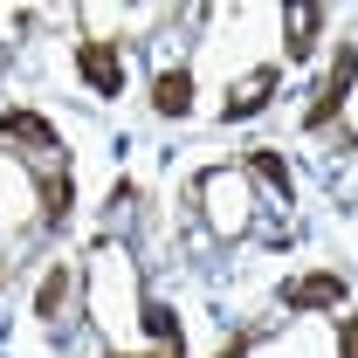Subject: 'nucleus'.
Here are the masks:
<instances>
[{"instance_id":"obj_1","label":"nucleus","mask_w":358,"mask_h":358,"mask_svg":"<svg viewBox=\"0 0 358 358\" xmlns=\"http://www.w3.org/2000/svg\"><path fill=\"white\" fill-rule=\"evenodd\" d=\"M193 207L207 214V227L221 234V241H234V234H248V221H255V207H248V179L234 173V166H207V173H193Z\"/></svg>"},{"instance_id":"obj_2","label":"nucleus","mask_w":358,"mask_h":358,"mask_svg":"<svg viewBox=\"0 0 358 358\" xmlns=\"http://www.w3.org/2000/svg\"><path fill=\"white\" fill-rule=\"evenodd\" d=\"M352 83H358V42H345L338 55H331V69H324V83H317V96H310V110H303V131H324L338 110H345V96H352Z\"/></svg>"},{"instance_id":"obj_3","label":"nucleus","mask_w":358,"mask_h":358,"mask_svg":"<svg viewBox=\"0 0 358 358\" xmlns=\"http://www.w3.org/2000/svg\"><path fill=\"white\" fill-rule=\"evenodd\" d=\"M76 76H83L96 96H124V42L90 35V42L76 48Z\"/></svg>"},{"instance_id":"obj_4","label":"nucleus","mask_w":358,"mask_h":358,"mask_svg":"<svg viewBox=\"0 0 358 358\" xmlns=\"http://www.w3.org/2000/svg\"><path fill=\"white\" fill-rule=\"evenodd\" d=\"M282 310H289V317H310V310H345V275H338V268H310V275L282 282Z\"/></svg>"},{"instance_id":"obj_5","label":"nucleus","mask_w":358,"mask_h":358,"mask_svg":"<svg viewBox=\"0 0 358 358\" xmlns=\"http://www.w3.org/2000/svg\"><path fill=\"white\" fill-rule=\"evenodd\" d=\"M0 145H14L21 159H42V152H62V131L48 124L42 110H0Z\"/></svg>"},{"instance_id":"obj_6","label":"nucleus","mask_w":358,"mask_h":358,"mask_svg":"<svg viewBox=\"0 0 358 358\" xmlns=\"http://www.w3.org/2000/svg\"><path fill=\"white\" fill-rule=\"evenodd\" d=\"M275 83H282V69H275V62L248 69L241 83H227V103H221V117H227V124H248V117H262V110H268V96H275Z\"/></svg>"},{"instance_id":"obj_7","label":"nucleus","mask_w":358,"mask_h":358,"mask_svg":"<svg viewBox=\"0 0 358 358\" xmlns=\"http://www.w3.org/2000/svg\"><path fill=\"white\" fill-rule=\"evenodd\" d=\"M324 21H331V14H324V7H310V0L282 14V48H289V62H310V55H317V35H324Z\"/></svg>"},{"instance_id":"obj_8","label":"nucleus","mask_w":358,"mask_h":358,"mask_svg":"<svg viewBox=\"0 0 358 358\" xmlns=\"http://www.w3.org/2000/svg\"><path fill=\"white\" fill-rule=\"evenodd\" d=\"M248 179H262L268 193H275V207H296V173H289V159L262 145V152H248Z\"/></svg>"},{"instance_id":"obj_9","label":"nucleus","mask_w":358,"mask_h":358,"mask_svg":"<svg viewBox=\"0 0 358 358\" xmlns=\"http://www.w3.org/2000/svg\"><path fill=\"white\" fill-rule=\"evenodd\" d=\"M76 282H83V275H76L69 262H55V268L42 275V296H35V317H42L48 331H55V324H62V310L76 303Z\"/></svg>"},{"instance_id":"obj_10","label":"nucleus","mask_w":358,"mask_h":358,"mask_svg":"<svg viewBox=\"0 0 358 358\" xmlns=\"http://www.w3.org/2000/svg\"><path fill=\"white\" fill-rule=\"evenodd\" d=\"M152 110H159V117H186V110H193V69H159Z\"/></svg>"},{"instance_id":"obj_11","label":"nucleus","mask_w":358,"mask_h":358,"mask_svg":"<svg viewBox=\"0 0 358 358\" xmlns=\"http://www.w3.org/2000/svg\"><path fill=\"white\" fill-rule=\"evenodd\" d=\"M255 345H262V331H234V338H227V345H221L214 358H248Z\"/></svg>"},{"instance_id":"obj_12","label":"nucleus","mask_w":358,"mask_h":358,"mask_svg":"<svg viewBox=\"0 0 358 358\" xmlns=\"http://www.w3.org/2000/svg\"><path fill=\"white\" fill-rule=\"evenodd\" d=\"M338 358H358V317H338Z\"/></svg>"},{"instance_id":"obj_13","label":"nucleus","mask_w":358,"mask_h":358,"mask_svg":"<svg viewBox=\"0 0 358 358\" xmlns=\"http://www.w3.org/2000/svg\"><path fill=\"white\" fill-rule=\"evenodd\" d=\"M103 358H186V345H152V352H103Z\"/></svg>"},{"instance_id":"obj_14","label":"nucleus","mask_w":358,"mask_h":358,"mask_svg":"<svg viewBox=\"0 0 358 358\" xmlns=\"http://www.w3.org/2000/svg\"><path fill=\"white\" fill-rule=\"evenodd\" d=\"M7 275H14V262H0V282H7Z\"/></svg>"}]
</instances>
